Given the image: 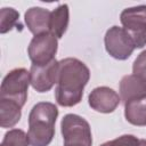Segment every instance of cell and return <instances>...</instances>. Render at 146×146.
Masks as SVG:
<instances>
[{
    "label": "cell",
    "mask_w": 146,
    "mask_h": 146,
    "mask_svg": "<svg viewBox=\"0 0 146 146\" xmlns=\"http://www.w3.org/2000/svg\"><path fill=\"white\" fill-rule=\"evenodd\" d=\"M51 13L41 7H32L25 13V23L29 30L34 34H41L49 31Z\"/></svg>",
    "instance_id": "11"
},
{
    "label": "cell",
    "mask_w": 146,
    "mask_h": 146,
    "mask_svg": "<svg viewBox=\"0 0 146 146\" xmlns=\"http://www.w3.org/2000/svg\"><path fill=\"white\" fill-rule=\"evenodd\" d=\"M104 41L107 52L112 57L120 60L129 58L136 48L128 31L119 26H112L110 30H107Z\"/></svg>",
    "instance_id": "6"
},
{
    "label": "cell",
    "mask_w": 146,
    "mask_h": 146,
    "mask_svg": "<svg viewBox=\"0 0 146 146\" xmlns=\"http://www.w3.org/2000/svg\"><path fill=\"white\" fill-rule=\"evenodd\" d=\"M57 46V38L50 32L34 35L27 49L29 57L34 65H46L55 59Z\"/></svg>",
    "instance_id": "7"
},
{
    "label": "cell",
    "mask_w": 146,
    "mask_h": 146,
    "mask_svg": "<svg viewBox=\"0 0 146 146\" xmlns=\"http://www.w3.org/2000/svg\"><path fill=\"white\" fill-rule=\"evenodd\" d=\"M139 139L132 135H123L110 141V146H138Z\"/></svg>",
    "instance_id": "18"
},
{
    "label": "cell",
    "mask_w": 146,
    "mask_h": 146,
    "mask_svg": "<svg viewBox=\"0 0 146 146\" xmlns=\"http://www.w3.org/2000/svg\"><path fill=\"white\" fill-rule=\"evenodd\" d=\"M59 62L51 60L46 65H32L30 70L31 86L39 92L49 91L58 80Z\"/></svg>",
    "instance_id": "8"
},
{
    "label": "cell",
    "mask_w": 146,
    "mask_h": 146,
    "mask_svg": "<svg viewBox=\"0 0 146 146\" xmlns=\"http://www.w3.org/2000/svg\"><path fill=\"white\" fill-rule=\"evenodd\" d=\"M27 135L21 129L9 130L1 143L0 146H29Z\"/></svg>",
    "instance_id": "16"
},
{
    "label": "cell",
    "mask_w": 146,
    "mask_h": 146,
    "mask_svg": "<svg viewBox=\"0 0 146 146\" xmlns=\"http://www.w3.org/2000/svg\"><path fill=\"white\" fill-rule=\"evenodd\" d=\"M68 25V6L66 3L58 6L50 16L49 32L56 38H62Z\"/></svg>",
    "instance_id": "14"
},
{
    "label": "cell",
    "mask_w": 146,
    "mask_h": 146,
    "mask_svg": "<svg viewBox=\"0 0 146 146\" xmlns=\"http://www.w3.org/2000/svg\"><path fill=\"white\" fill-rule=\"evenodd\" d=\"M88 102L92 110L100 113H111L120 104V96L108 87H98L90 92Z\"/></svg>",
    "instance_id": "9"
},
{
    "label": "cell",
    "mask_w": 146,
    "mask_h": 146,
    "mask_svg": "<svg viewBox=\"0 0 146 146\" xmlns=\"http://www.w3.org/2000/svg\"><path fill=\"white\" fill-rule=\"evenodd\" d=\"M138 146H146V139H139Z\"/></svg>",
    "instance_id": "19"
},
{
    "label": "cell",
    "mask_w": 146,
    "mask_h": 146,
    "mask_svg": "<svg viewBox=\"0 0 146 146\" xmlns=\"http://www.w3.org/2000/svg\"><path fill=\"white\" fill-rule=\"evenodd\" d=\"M90 78V71L76 58H64L59 62L55 97L60 106L71 107L82 99L83 89Z\"/></svg>",
    "instance_id": "1"
},
{
    "label": "cell",
    "mask_w": 146,
    "mask_h": 146,
    "mask_svg": "<svg viewBox=\"0 0 146 146\" xmlns=\"http://www.w3.org/2000/svg\"><path fill=\"white\" fill-rule=\"evenodd\" d=\"M30 83V72L22 67L15 68L10 71L2 80L0 98L13 100L19 106H23L27 98V89Z\"/></svg>",
    "instance_id": "3"
},
{
    "label": "cell",
    "mask_w": 146,
    "mask_h": 146,
    "mask_svg": "<svg viewBox=\"0 0 146 146\" xmlns=\"http://www.w3.org/2000/svg\"><path fill=\"white\" fill-rule=\"evenodd\" d=\"M100 146H110V141H107V143H104L103 145H100Z\"/></svg>",
    "instance_id": "20"
},
{
    "label": "cell",
    "mask_w": 146,
    "mask_h": 146,
    "mask_svg": "<svg viewBox=\"0 0 146 146\" xmlns=\"http://www.w3.org/2000/svg\"><path fill=\"white\" fill-rule=\"evenodd\" d=\"M21 108L17 103L0 98V125L2 128L14 127L21 119Z\"/></svg>",
    "instance_id": "13"
},
{
    "label": "cell",
    "mask_w": 146,
    "mask_h": 146,
    "mask_svg": "<svg viewBox=\"0 0 146 146\" xmlns=\"http://www.w3.org/2000/svg\"><path fill=\"white\" fill-rule=\"evenodd\" d=\"M19 14L13 8H2L0 11V32L6 33L17 25Z\"/></svg>",
    "instance_id": "15"
},
{
    "label": "cell",
    "mask_w": 146,
    "mask_h": 146,
    "mask_svg": "<svg viewBox=\"0 0 146 146\" xmlns=\"http://www.w3.org/2000/svg\"><path fill=\"white\" fill-rule=\"evenodd\" d=\"M124 115L127 121L133 125H146V98L127 102Z\"/></svg>",
    "instance_id": "12"
},
{
    "label": "cell",
    "mask_w": 146,
    "mask_h": 146,
    "mask_svg": "<svg viewBox=\"0 0 146 146\" xmlns=\"http://www.w3.org/2000/svg\"><path fill=\"white\" fill-rule=\"evenodd\" d=\"M120 98L124 103L146 98V84L135 74L124 75L120 82Z\"/></svg>",
    "instance_id": "10"
},
{
    "label": "cell",
    "mask_w": 146,
    "mask_h": 146,
    "mask_svg": "<svg viewBox=\"0 0 146 146\" xmlns=\"http://www.w3.org/2000/svg\"><path fill=\"white\" fill-rule=\"evenodd\" d=\"M64 146H91L92 137L89 123L76 114H66L62 120Z\"/></svg>",
    "instance_id": "4"
},
{
    "label": "cell",
    "mask_w": 146,
    "mask_h": 146,
    "mask_svg": "<svg viewBox=\"0 0 146 146\" xmlns=\"http://www.w3.org/2000/svg\"><path fill=\"white\" fill-rule=\"evenodd\" d=\"M123 29L131 35L136 48L146 44V6L124 9L120 15Z\"/></svg>",
    "instance_id": "5"
},
{
    "label": "cell",
    "mask_w": 146,
    "mask_h": 146,
    "mask_svg": "<svg viewBox=\"0 0 146 146\" xmlns=\"http://www.w3.org/2000/svg\"><path fill=\"white\" fill-rule=\"evenodd\" d=\"M133 74L139 78L145 84H146V50L139 54V56L133 62L132 66Z\"/></svg>",
    "instance_id": "17"
},
{
    "label": "cell",
    "mask_w": 146,
    "mask_h": 146,
    "mask_svg": "<svg viewBox=\"0 0 146 146\" xmlns=\"http://www.w3.org/2000/svg\"><path fill=\"white\" fill-rule=\"evenodd\" d=\"M58 110L52 103L41 102L33 106L29 115L27 138L31 146H48L55 135Z\"/></svg>",
    "instance_id": "2"
}]
</instances>
